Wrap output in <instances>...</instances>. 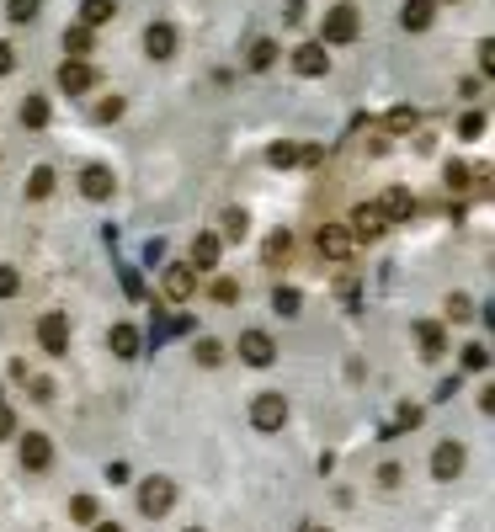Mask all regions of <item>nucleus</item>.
<instances>
[{
  "label": "nucleus",
  "instance_id": "b1692460",
  "mask_svg": "<svg viewBox=\"0 0 495 532\" xmlns=\"http://www.w3.org/2000/svg\"><path fill=\"white\" fill-rule=\"evenodd\" d=\"M21 123H27V128H43V123H48V101H43V96H27V101H21Z\"/></svg>",
  "mask_w": 495,
  "mask_h": 532
},
{
  "label": "nucleus",
  "instance_id": "c03bdc74",
  "mask_svg": "<svg viewBox=\"0 0 495 532\" xmlns=\"http://www.w3.org/2000/svg\"><path fill=\"white\" fill-rule=\"evenodd\" d=\"M11 432H16V416H11V410L0 405V437H11Z\"/></svg>",
  "mask_w": 495,
  "mask_h": 532
},
{
  "label": "nucleus",
  "instance_id": "a878e982",
  "mask_svg": "<svg viewBox=\"0 0 495 532\" xmlns=\"http://www.w3.org/2000/svg\"><path fill=\"white\" fill-rule=\"evenodd\" d=\"M267 160H272L277 171H288V165H299V144H272V149H267Z\"/></svg>",
  "mask_w": 495,
  "mask_h": 532
},
{
  "label": "nucleus",
  "instance_id": "ddd939ff",
  "mask_svg": "<svg viewBox=\"0 0 495 532\" xmlns=\"http://www.w3.org/2000/svg\"><path fill=\"white\" fill-rule=\"evenodd\" d=\"M293 69H299V75H309V80H315V75H325V69H331L325 43H304V48L293 53Z\"/></svg>",
  "mask_w": 495,
  "mask_h": 532
},
{
  "label": "nucleus",
  "instance_id": "4c0bfd02",
  "mask_svg": "<svg viewBox=\"0 0 495 532\" xmlns=\"http://www.w3.org/2000/svg\"><path fill=\"white\" fill-rule=\"evenodd\" d=\"M213 298H219V304H235V298H240V288L224 277V282H213Z\"/></svg>",
  "mask_w": 495,
  "mask_h": 532
},
{
  "label": "nucleus",
  "instance_id": "4be33fe9",
  "mask_svg": "<svg viewBox=\"0 0 495 532\" xmlns=\"http://www.w3.org/2000/svg\"><path fill=\"white\" fill-rule=\"evenodd\" d=\"M48 192H53V171H48V165H37V171L27 176V197H32V202H43Z\"/></svg>",
  "mask_w": 495,
  "mask_h": 532
},
{
  "label": "nucleus",
  "instance_id": "e433bc0d",
  "mask_svg": "<svg viewBox=\"0 0 495 532\" xmlns=\"http://www.w3.org/2000/svg\"><path fill=\"white\" fill-rule=\"evenodd\" d=\"M96 117H101V123H112V117H123V101H117V96H107V101L96 107Z\"/></svg>",
  "mask_w": 495,
  "mask_h": 532
},
{
  "label": "nucleus",
  "instance_id": "412c9836",
  "mask_svg": "<svg viewBox=\"0 0 495 532\" xmlns=\"http://www.w3.org/2000/svg\"><path fill=\"white\" fill-rule=\"evenodd\" d=\"M277 64V43L272 37H256L251 43V69H272Z\"/></svg>",
  "mask_w": 495,
  "mask_h": 532
},
{
  "label": "nucleus",
  "instance_id": "7ed1b4c3",
  "mask_svg": "<svg viewBox=\"0 0 495 532\" xmlns=\"http://www.w3.org/2000/svg\"><path fill=\"white\" fill-rule=\"evenodd\" d=\"M37 341H43L48 357H64V352H69V320H64V314H43V320H37Z\"/></svg>",
  "mask_w": 495,
  "mask_h": 532
},
{
  "label": "nucleus",
  "instance_id": "37998d69",
  "mask_svg": "<svg viewBox=\"0 0 495 532\" xmlns=\"http://www.w3.org/2000/svg\"><path fill=\"white\" fill-rule=\"evenodd\" d=\"M16 69V53H11V43H0V75H11Z\"/></svg>",
  "mask_w": 495,
  "mask_h": 532
},
{
  "label": "nucleus",
  "instance_id": "ea45409f",
  "mask_svg": "<svg viewBox=\"0 0 495 532\" xmlns=\"http://www.w3.org/2000/svg\"><path fill=\"white\" fill-rule=\"evenodd\" d=\"M123 288H128V298H144V282H139V272H123Z\"/></svg>",
  "mask_w": 495,
  "mask_h": 532
},
{
  "label": "nucleus",
  "instance_id": "f03ea898",
  "mask_svg": "<svg viewBox=\"0 0 495 532\" xmlns=\"http://www.w3.org/2000/svg\"><path fill=\"white\" fill-rule=\"evenodd\" d=\"M240 362H251V368H272V362H277V341H272L267 330H245V336H240Z\"/></svg>",
  "mask_w": 495,
  "mask_h": 532
},
{
  "label": "nucleus",
  "instance_id": "423d86ee",
  "mask_svg": "<svg viewBox=\"0 0 495 532\" xmlns=\"http://www.w3.org/2000/svg\"><path fill=\"white\" fill-rule=\"evenodd\" d=\"M315 245H320V256L347 261V256H352V229H347V224H325V229L315 234Z\"/></svg>",
  "mask_w": 495,
  "mask_h": 532
},
{
  "label": "nucleus",
  "instance_id": "473e14b6",
  "mask_svg": "<svg viewBox=\"0 0 495 532\" xmlns=\"http://www.w3.org/2000/svg\"><path fill=\"white\" fill-rule=\"evenodd\" d=\"M459 133H464V139H480V133H485V112H464Z\"/></svg>",
  "mask_w": 495,
  "mask_h": 532
},
{
  "label": "nucleus",
  "instance_id": "f3484780",
  "mask_svg": "<svg viewBox=\"0 0 495 532\" xmlns=\"http://www.w3.org/2000/svg\"><path fill=\"white\" fill-rule=\"evenodd\" d=\"M432 11H437V0H405V5H400L405 32H427V27H432Z\"/></svg>",
  "mask_w": 495,
  "mask_h": 532
},
{
  "label": "nucleus",
  "instance_id": "1a4fd4ad",
  "mask_svg": "<svg viewBox=\"0 0 495 532\" xmlns=\"http://www.w3.org/2000/svg\"><path fill=\"white\" fill-rule=\"evenodd\" d=\"M389 229V218L379 213V202H363L357 213H352V240H379Z\"/></svg>",
  "mask_w": 495,
  "mask_h": 532
},
{
  "label": "nucleus",
  "instance_id": "0eeeda50",
  "mask_svg": "<svg viewBox=\"0 0 495 532\" xmlns=\"http://www.w3.org/2000/svg\"><path fill=\"white\" fill-rule=\"evenodd\" d=\"M48 464H53V442H48L43 432H27V437H21V469L43 474Z\"/></svg>",
  "mask_w": 495,
  "mask_h": 532
},
{
  "label": "nucleus",
  "instance_id": "2f4dec72",
  "mask_svg": "<svg viewBox=\"0 0 495 532\" xmlns=\"http://www.w3.org/2000/svg\"><path fill=\"white\" fill-rule=\"evenodd\" d=\"M21 293V272L16 266H0V298H16Z\"/></svg>",
  "mask_w": 495,
  "mask_h": 532
},
{
  "label": "nucleus",
  "instance_id": "a18cd8bd",
  "mask_svg": "<svg viewBox=\"0 0 495 532\" xmlns=\"http://www.w3.org/2000/svg\"><path fill=\"white\" fill-rule=\"evenodd\" d=\"M96 532H123V528H117V522H101V528H96Z\"/></svg>",
  "mask_w": 495,
  "mask_h": 532
},
{
  "label": "nucleus",
  "instance_id": "58836bf2",
  "mask_svg": "<svg viewBox=\"0 0 495 532\" xmlns=\"http://www.w3.org/2000/svg\"><path fill=\"white\" fill-rule=\"evenodd\" d=\"M405 426H421V410H416V405H405V410L395 416V432H405Z\"/></svg>",
  "mask_w": 495,
  "mask_h": 532
},
{
  "label": "nucleus",
  "instance_id": "2eb2a0df",
  "mask_svg": "<svg viewBox=\"0 0 495 532\" xmlns=\"http://www.w3.org/2000/svg\"><path fill=\"white\" fill-rule=\"evenodd\" d=\"M432 474H437V480H459V474H464V448H459V442H443V448L432 453Z\"/></svg>",
  "mask_w": 495,
  "mask_h": 532
},
{
  "label": "nucleus",
  "instance_id": "f257e3e1",
  "mask_svg": "<svg viewBox=\"0 0 495 532\" xmlns=\"http://www.w3.org/2000/svg\"><path fill=\"white\" fill-rule=\"evenodd\" d=\"M171 506H176V485H171L165 474H149V480L139 485V512H144V517H165Z\"/></svg>",
  "mask_w": 495,
  "mask_h": 532
},
{
  "label": "nucleus",
  "instance_id": "6ab92c4d",
  "mask_svg": "<svg viewBox=\"0 0 495 532\" xmlns=\"http://www.w3.org/2000/svg\"><path fill=\"white\" fill-rule=\"evenodd\" d=\"M416 336H421V352H427V357H443V341H448V336H443V325H437V320H421V325H416Z\"/></svg>",
  "mask_w": 495,
  "mask_h": 532
},
{
  "label": "nucleus",
  "instance_id": "c9c22d12",
  "mask_svg": "<svg viewBox=\"0 0 495 532\" xmlns=\"http://www.w3.org/2000/svg\"><path fill=\"white\" fill-rule=\"evenodd\" d=\"M219 357H224V346H219V341H197V362H203V368H213Z\"/></svg>",
  "mask_w": 495,
  "mask_h": 532
},
{
  "label": "nucleus",
  "instance_id": "cd10ccee",
  "mask_svg": "<svg viewBox=\"0 0 495 532\" xmlns=\"http://www.w3.org/2000/svg\"><path fill=\"white\" fill-rule=\"evenodd\" d=\"M288 250H293V234H288V229H277V234L267 240V261H283Z\"/></svg>",
  "mask_w": 495,
  "mask_h": 532
},
{
  "label": "nucleus",
  "instance_id": "de8ad7c7",
  "mask_svg": "<svg viewBox=\"0 0 495 532\" xmlns=\"http://www.w3.org/2000/svg\"><path fill=\"white\" fill-rule=\"evenodd\" d=\"M192 532H197V528H192Z\"/></svg>",
  "mask_w": 495,
  "mask_h": 532
},
{
  "label": "nucleus",
  "instance_id": "49530a36",
  "mask_svg": "<svg viewBox=\"0 0 495 532\" xmlns=\"http://www.w3.org/2000/svg\"><path fill=\"white\" fill-rule=\"evenodd\" d=\"M315 532H325V528H315Z\"/></svg>",
  "mask_w": 495,
  "mask_h": 532
},
{
  "label": "nucleus",
  "instance_id": "c756f323",
  "mask_svg": "<svg viewBox=\"0 0 495 532\" xmlns=\"http://www.w3.org/2000/svg\"><path fill=\"white\" fill-rule=\"evenodd\" d=\"M389 128H395V133H411V128H416V107H395V112H389Z\"/></svg>",
  "mask_w": 495,
  "mask_h": 532
},
{
  "label": "nucleus",
  "instance_id": "7c9ffc66",
  "mask_svg": "<svg viewBox=\"0 0 495 532\" xmlns=\"http://www.w3.org/2000/svg\"><path fill=\"white\" fill-rule=\"evenodd\" d=\"M69 517H75V522H96V501H91V496H75V501H69Z\"/></svg>",
  "mask_w": 495,
  "mask_h": 532
},
{
  "label": "nucleus",
  "instance_id": "6e6552de",
  "mask_svg": "<svg viewBox=\"0 0 495 532\" xmlns=\"http://www.w3.org/2000/svg\"><path fill=\"white\" fill-rule=\"evenodd\" d=\"M80 192H85L91 202H107V197L117 192V181H112L107 165H85V171H80Z\"/></svg>",
  "mask_w": 495,
  "mask_h": 532
},
{
  "label": "nucleus",
  "instance_id": "f704fd0d",
  "mask_svg": "<svg viewBox=\"0 0 495 532\" xmlns=\"http://www.w3.org/2000/svg\"><path fill=\"white\" fill-rule=\"evenodd\" d=\"M469 314H475V304H469L464 293H453V298H448V320H469Z\"/></svg>",
  "mask_w": 495,
  "mask_h": 532
},
{
  "label": "nucleus",
  "instance_id": "f8f14e48",
  "mask_svg": "<svg viewBox=\"0 0 495 532\" xmlns=\"http://www.w3.org/2000/svg\"><path fill=\"white\" fill-rule=\"evenodd\" d=\"M144 53H149V59H171V53H176V27H171V21H155V27L144 32Z\"/></svg>",
  "mask_w": 495,
  "mask_h": 532
},
{
  "label": "nucleus",
  "instance_id": "dca6fc26",
  "mask_svg": "<svg viewBox=\"0 0 495 532\" xmlns=\"http://www.w3.org/2000/svg\"><path fill=\"white\" fill-rule=\"evenodd\" d=\"M379 213H384V218H411V213H416V197H411L405 187H389V192L379 197Z\"/></svg>",
  "mask_w": 495,
  "mask_h": 532
},
{
  "label": "nucleus",
  "instance_id": "bb28decb",
  "mask_svg": "<svg viewBox=\"0 0 495 532\" xmlns=\"http://www.w3.org/2000/svg\"><path fill=\"white\" fill-rule=\"evenodd\" d=\"M299 304H304L299 288H277V293H272V309H277V314H299Z\"/></svg>",
  "mask_w": 495,
  "mask_h": 532
},
{
  "label": "nucleus",
  "instance_id": "393cba45",
  "mask_svg": "<svg viewBox=\"0 0 495 532\" xmlns=\"http://www.w3.org/2000/svg\"><path fill=\"white\" fill-rule=\"evenodd\" d=\"M37 5H43V0H5V16H11L16 27H27V21L37 16Z\"/></svg>",
  "mask_w": 495,
  "mask_h": 532
},
{
  "label": "nucleus",
  "instance_id": "a211bd4d",
  "mask_svg": "<svg viewBox=\"0 0 495 532\" xmlns=\"http://www.w3.org/2000/svg\"><path fill=\"white\" fill-rule=\"evenodd\" d=\"M117 16V0H80V27H101Z\"/></svg>",
  "mask_w": 495,
  "mask_h": 532
},
{
  "label": "nucleus",
  "instance_id": "aec40b11",
  "mask_svg": "<svg viewBox=\"0 0 495 532\" xmlns=\"http://www.w3.org/2000/svg\"><path fill=\"white\" fill-rule=\"evenodd\" d=\"M112 352L128 362V357H139V330L133 325H112Z\"/></svg>",
  "mask_w": 495,
  "mask_h": 532
},
{
  "label": "nucleus",
  "instance_id": "9b49d317",
  "mask_svg": "<svg viewBox=\"0 0 495 532\" xmlns=\"http://www.w3.org/2000/svg\"><path fill=\"white\" fill-rule=\"evenodd\" d=\"M160 288H165V298H176V304H187V298H192V288H197V272H192V266H165V277H160Z\"/></svg>",
  "mask_w": 495,
  "mask_h": 532
},
{
  "label": "nucleus",
  "instance_id": "39448f33",
  "mask_svg": "<svg viewBox=\"0 0 495 532\" xmlns=\"http://www.w3.org/2000/svg\"><path fill=\"white\" fill-rule=\"evenodd\" d=\"M325 43H357V11L352 5L325 11Z\"/></svg>",
  "mask_w": 495,
  "mask_h": 532
},
{
  "label": "nucleus",
  "instance_id": "5701e85b",
  "mask_svg": "<svg viewBox=\"0 0 495 532\" xmlns=\"http://www.w3.org/2000/svg\"><path fill=\"white\" fill-rule=\"evenodd\" d=\"M64 53H69V59L91 53V27H69V32H64Z\"/></svg>",
  "mask_w": 495,
  "mask_h": 532
},
{
  "label": "nucleus",
  "instance_id": "20e7f679",
  "mask_svg": "<svg viewBox=\"0 0 495 532\" xmlns=\"http://www.w3.org/2000/svg\"><path fill=\"white\" fill-rule=\"evenodd\" d=\"M251 421H256V432H283V421H288V400H283V394H261V400L251 405Z\"/></svg>",
  "mask_w": 495,
  "mask_h": 532
},
{
  "label": "nucleus",
  "instance_id": "c85d7f7f",
  "mask_svg": "<svg viewBox=\"0 0 495 532\" xmlns=\"http://www.w3.org/2000/svg\"><path fill=\"white\" fill-rule=\"evenodd\" d=\"M464 368H469V373H485V368H491V352H485L480 341H475V346H464Z\"/></svg>",
  "mask_w": 495,
  "mask_h": 532
},
{
  "label": "nucleus",
  "instance_id": "9d476101",
  "mask_svg": "<svg viewBox=\"0 0 495 532\" xmlns=\"http://www.w3.org/2000/svg\"><path fill=\"white\" fill-rule=\"evenodd\" d=\"M91 80H96V75H91L85 59H64V64H59V91L80 96V91H91Z\"/></svg>",
  "mask_w": 495,
  "mask_h": 532
},
{
  "label": "nucleus",
  "instance_id": "4468645a",
  "mask_svg": "<svg viewBox=\"0 0 495 532\" xmlns=\"http://www.w3.org/2000/svg\"><path fill=\"white\" fill-rule=\"evenodd\" d=\"M219 250H224L219 234H192V261H187V266H192V272H213V266H219Z\"/></svg>",
  "mask_w": 495,
  "mask_h": 532
},
{
  "label": "nucleus",
  "instance_id": "72a5a7b5",
  "mask_svg": "<svg viewBox=\"0 0 495 532\" xmlns=\"http://www.w3.org/2000/svg\"><path fill=\"white\" fill-rule=\"evenodd\" d=\"M224 229H229V234L240 240V234L251 229V218H245V208H229V213H224Z\"/></svg>",
  "mask_w": 495,
  "mask_h": 532
},
{
  "label": "nucleus",
  "instance_id": "a19ab883",
  "mask_svg": "<svg viewBox=\"0 0 495 532\" xmlns=\"http://www.w3.org/2000/svg\"><path fill=\"white\" fill-rule=\"evenodd\" d=\"M480 69L495 75V43H480Z\"/></svg>",
  "mask_w": 495,
  "mask_h": 532
},
{
  "label": "nucleus",
  "instance_id": "79ce46f5",
  "mask_svg": "<svg viewBox=\"0 0 495 532\" xmlns=\"http://www.w3.org/2000/svg\"><path fill=\"white\" fill-rule=\"evenodd\" d=\"M128 480V464H107V485H123Z\"/></svg>",
  "mask_w": 495,
  "mask_h": 532
}]
</instances>
